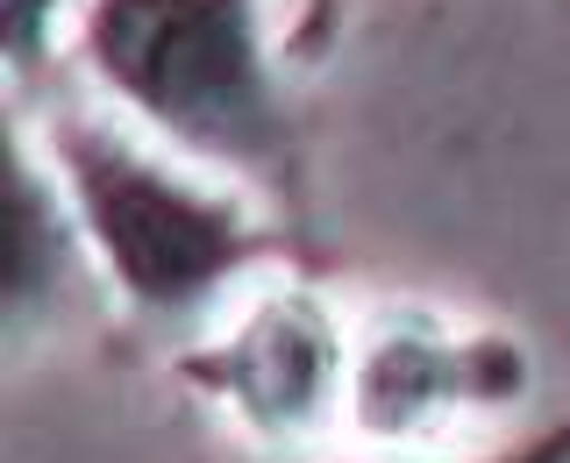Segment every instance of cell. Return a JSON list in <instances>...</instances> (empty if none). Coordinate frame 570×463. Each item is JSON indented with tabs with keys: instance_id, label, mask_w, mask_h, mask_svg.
<instances>
[{
	"instance_id": "cell-4",
	"label": "cell",
	"mask_w": 570,
	"mask_h": 463,
	"mask_svg": "<svg viewBox=\"0 0 570 463\" xmlns=\"http://www.w3.org/2000/svg\"><path fill=\"white\" fill-rule=\"evenodd\" d=\"M534 385L521 335L450 328L435 307H379L350 349V421L371 442H435L456 414L513 406Z\"/></svg>"
},
{
	"instance_id": "cell-2",
	"label": "cell",
	"mask_w": 570,
	"mask_h": 463,
	"mask_svg": "<svg viewBox=\"0 0 570 463\" xmlns=\"http://www.w3.org/2000/svg\"><path fill=\"white\" fill-rule=\"evenodd\" d=\"M50 171H58L65 200L79 214L86 249L100 257V272L115 278V293L142 321L171 328V321L200 314L228 278H243L264 257L328 272V249L314 243V228H293L278 214L257 221L243 207V193L171 171L165 157H150L121 129L94 121L86 107L50 115Z\"/></svg>"
},
{
	"instance_id": "cell-8",
	"label": "cell",
	"mask_w": 570,
	"mask_h": 463,
	"mask_svg": "<svg viewBox=\"0 0 570 463\" xmlns=\"http://www.w3.org/2000/svg\"><path fill=\"white\" fill-rule=\"evenodd\" d=\"M478 463H570V414L534 427L521 442H507V450H492V456H478Z\"/></svg>"
},
{
	"instance_id": "cell-6",
	"label": "cell",
	"mask_w": 570,
	"mask_h": 463,
	"mask_svg": "<svg viewBox=\"0 0 570 463\" xmlns=\"http://www.w3.org/2000/svg\"><path fill=\"white\" fill-rule=\"evenodd\" d=\"M58 14H65V0H8V71H14V86L43 79V65L58 58Z\"/></svg>"
},
{
	"instance_id": "cell-1",
	"label": "cell",
	"mask_w": 570,
	"mask_h": 463,
	"mask_svg": "<svg viewBox=\"0 0 570 463\" xmlns=\"http://www.w3.org/2000/svg\"><path fill=\"white\" fill-rule=\"evenodd\" d=\"M79 58L171 150L236 171L278 221H307V129L264 43V0H86Z\"/></svg>"
},
{
	"instance_id": "cell-3",
	"label": "cell",
	"mask_w": 570,
	"mask_h": 463,
	"mask_svg": "<svg viewBox=\"0 0 570 463\" xmlns=\"http://www.w3.org/2000/svg\"><path fill=\"white\" fill-rule=\"evenodd\" d=\"M171 378L228 406L285 463H307V450L350 400V343L314 285H278L222 343L171 356Z\"/></svg>"
},
{
	"instance_id": "cell-5",
	"label": "cell",
	"mask_w": 570,
	"mask_h": 463,
	"mask_svg": "<svg viewBox=\"0 0 570 463\" xmlns=\"http://www.w3.org/2000/svg\"><path fill=\"white\" fill-rule=\"evenodd\" d=\"M58 171L43 178L29 150V121L14 115L8 121V293H0V307H8V335H22L36 307L43 299H58V278L71 264V249H79V214L71 200H58Z\"/></svg>"
},
{
	"instance_id": "cell-7",
	"label": "cell",
	"mask_w": 570,
	"mask_h": 463,
	"mask_svg": "<svg viewBox=\"0 0 570 463\" xmlns=\"http://www.w3.org/2000/svg\"><path fill=\"white\" fill-rule=\"evenodd\" d=\"M343 8H350V0H307L299 22H293V36H285V58H293V65H321V58H328L335 36H343Z\"/></svg>"
}]
</instances>
